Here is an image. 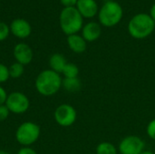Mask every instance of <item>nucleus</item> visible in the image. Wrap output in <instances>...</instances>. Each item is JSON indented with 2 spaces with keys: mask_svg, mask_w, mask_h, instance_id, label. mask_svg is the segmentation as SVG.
<instances>
[{
  "mask_svg": "<svg viewBox=\"0 0 155 154\" xmlns=\"http://www.w3.org/2000/svg\"><path fill=\"white\" fill-rule=\"evenodd\" d=\"M62 82L63 79L60 74L48 69L38 74L35 82V85L38 93L48 97L54 95L61 89Z\"/></svg>",
  "mask_w": 155,
  "mask_h": 154,
  "instance_id": "1",
  "label": "nucleus"
},
{
  "mask_svg": "<svg viewBox=\"0 0 155 154\" xmlns=\"http://www.w3.org/2000/svg\"><path fill=\"white\" fill-rule=\"evenodd\" d=\"M154 29L155 22L145 13L134 15L128 24V32L134 39H144L151 35Z\"/></svg>",
  "mask_w": 155,
  "mask_h": 154,
  "instance_id": "2",
  "label": "nucleus"
},
{
  "mask_svg": "<svg viewBox=\"0 0 155 154\" xmlns=\"http://www.w3.org/2000/svg\"><path fill=\"white\" fill-rule=\"evenodd\" d=\"M83 16L76 7H64L60 14V26L68 36L77 34L83 28Z\"/></svg>",
  "mask_w": 155,
  "mask_h": 154,
  "instance_id": "3",
  "label": "nucleus"
},
{
  "mask_svg": "<svg viewBox=\"0 0 155 154\" xmlns=\"http://www.w3.org/2000/svg\"><path fill=\"white\" fill-rule=\"evenodd\" d=\"M123 15V8L117 1H106L98 12L99 22L105 27H113L118 25Z\"/></svg>",
  "mask_w": 155,
  "mask_h": 154,
  "instance_id": "4",
  "label": "nucleus"
},
{
  "mask_svg": "<svg viewBox=\"0 0 155 154\" xmlns=\"http://www.w3.org/2000/svg\"><path fill=\"white\" fill-rule=\"evenodd\" d=\"M41 129L38 124L33 122L21 123L15 131V139L23 147L30 146L37 142L40 137Z\"/></svg>",
  "mask_w": 155,
  "mask_h": 154,
  "instance_id": "5",
  "label": "nucleus"
},
{
  "mask_svg": "<svg viewBox=\"0 0 155 154\" xmlns=\"http://www.w3.org/2000/svg\"><path fill=\"white\" fill-rule=\"evenodd\" d=\"M5 105L10 113L22 114L28 111L30 107V101L25 93L21 92H13L8 94Z\"/></svg>",
  "mask_w": 155,
  "mask_h": 154,
  "instance_id": "6",
  "label": "nucleus"
},
{
  "mask_svg": "<svg viewBox=\"0 0 155 154\" xmlns=\"http://www.w3.org/2000/svg\"><path fill=\"white\" fill-rule=\"evenodd\" d=\"M54 118L56 123L62 127L72 126L77 118V113L74 107L68 103L60 104L54 113Z\"/></svg>",
  "mask_w": 155,
  "mask_h": 154,
  "instance_id": "7",
  "label": "nucleus"
},
{
  "mask_svg": "<svg viewBox=\"0 0 155 154\" xmlns=\"http://www.w3.org/2000/svg\"><path fill=\"white\" fill-rule=\"evenodd\" d=\"M145 143L136 135L124 137L119 143L118 151L121 154H141L144 152Z\"/></svg>",
  "mask_w": 155,
  "mask_h": 154,
  "instance_id": "8",
  "label": "nucleus"
},
{
  "mask_svg": "<svg viewBox=\"0 0 155 154\" xmlns=\"http://www.w3.org/2000/svg\"><path fill=\"white\" fill-rule=\"evenodd\" d=\"M13 54H14V57L15 61L23 64L24 66L26 64H29L32 62L33 56H34L31 47L25 43L17 44L14 47Z\"/></svg>",
  "mask_w": 155,
  "mask_h": 154,
  "instance_id": "9",
  "label": "nucleus"
},
{
  "mask_svg": "<svg viewBox=\"0 0 155 154\" xmlns=\"http://www.w3.org/2000/svg\"><path fill=\"white\" fill-rule=\"evenodd\" d=\"M75 7L84 18H93L99 12L95 0H78Z\"/></svg>",
  "mask_w": 155,
  "mask_h": 154,
  "instance_id": "10",
  "label": "nucleus"
},
{
  "mask_svg": "<svg viewBox=\"0 0 155 154\" xmlns=\"http://www.w3.org/2000/svg\"><path fill=\"white\" fill-rule=\"evenodd\" d=\"M10 31L12 32V34L21 39L26 38L30 35L31 34V25L30 24L25 20V19H21V18H17L15 19L10 25Z\"/></svg>",
  "mask_w": 155,
  "mask_h": 154,
  "instance_id": "11",
  "label": "nucleus"
},
{
  "mask_svg": "<svg viewBox=\"0 0 155 154\" xmlns=\"http://www.w3.org/2000/svg\"><path fill=\"white\" fill-rule=\"evenodd\" d=\"M102 34L101 25L96 22L87 23L82 28V36L86 42H94L96 41Z\"/></svg>",
  "mask_w": 155,
  "mask_h": 154,
  "instance_id": "12",
  "label": "nucleus"
},
{
  "mask_svg": "<svg viewBox=\"0 0 155 154\" xmlns=\"http://www.w3.org/2000/svg\"><path fill=\"white\" fill-rule=\"evenodd\" d=\"M67 44L69 48L75 54H82L86 50V41L82 35L77 34L67 36Z\"/></svg>",
  "mask_w": 155,
  "mask_h": 154,
  "instance_id": "13",
  "label": "nucleus"
},
{
  "mask_svg": "<svg viewBox=\"0 0 155 154\" xmlns=\"http://www.w3.org/2000/svg\"><path fill=\"white\" fill-rule=\"evenodd\" d=\"M67 62L65 57L61 54H54L49 58V65L50 69L57 74H62L64 66L66 65Z\"/></svg>",
  "mask_w": 155,
  "mask_h": 154,
  "instance_id": "14",
  "label": "nucleus"
},
{
  "mask_svg": "<svg viewBox=\"0 0 155 154\" xmlns=\"http://www.w3.org/2000/svg\"><path fill=\"white\" fill-rule=\"evenodd\" d=\"M62 87L67 92L76 93L80 91L82 87V83L78 77L76 78H64L62 82Z\"/></svg>",
  "mask_w": 155,
  "mask_h": 154,
  "instance_id": "15",
  "label": "nucleus"
},
{
  "mask_svg": "<svg viewBox=\"0 0 155 154\" xmlns=\"http://www.w3.org/2000/svg\"><path fill=\"white\" fill-rule=\"evenodd\" d=\"M95 154H117L118 150L114 144L109 142H103L96 147Z\"/></svg>",
  "mask_w": 155,
  "mask_h": 154,
  "instance_id": "16",
  "label": "nucleus"
},
{
  "mask_svg": "<svg viewBox=\"0 0 155 154\" xmlns=\"http://www.w3.org/2000/svg\"><path fill=\"white\" fill-rule=\"evenodd\" d=\"M63 75L64 78H76L79 74V68L75 64L67 63L63 70Z\"/></svg>",
  "mask_w": 155,
  "mask_h": 154,
  "instance_id": "17",
  "label": "nucleus"
},
{
  "mask_svg": "<svg viewBox=\"0 0 155 154\" xmlns=\"http://www.w3.org/2000/svg\"><path fill=\"white\" fill-rule=\"evenodd\" d=\"M8 70H9V75H10V78H13V79H17L19 77H21L25 72V67L23 64L15 62L14 64H12L9 67H8Z\"/></svg>",
  "mask_w": 155,
  "mask_h": 154,
  "instance_id": "18",
  "label": "nucleus"
},
{
  "mask_svg": "<svg viewBox=\"0 0 155 154\" xmlns=\"http://www.w3.org/2000/svg\"><path fill=\"white\" fill-rule=\"evenodd\" d=\"M10 78L9 70L6 65L4 64H0V84H4L8 81Z\"/></svg>",
  "mask_w": 155,
  "mask_h": 154,
  "instance_id": "19",
  "label": "nucleus"
},
{
  "mask_svg": "<svg viewBox=\"0 0 155 154\" xmlns=\"http://www.w3.org/2000/svg\"><path fill=\"white\" fill-rule=\"evenodd\" d=\"M9 32H10L9 26L5 23L0 22V42L4 41L5 39L7 38V36L9 34Z\"/></svg>",
  "mask_w": 155,
  "mask_h": 154,
  "instance_id": "20",
  "label": "nucleus"
},
{
  "mask_svg": "<svg viewBox=\"0 0 155 154\" xmlns=\"http://www.w3.org/2000/svg\"><path fill=\"white\" fill-rule=\"evenodd\" d=\"M146 133H147V135L152 140L155 141V118L148 123L147 128H146Z\"/></svg>",
  "mask_w": 155,
  "mask_h": 154,
  "instance_id": "21",
  "label": "nucleus"
},
{
  "mask_svg": "<svg viewBox=\"0 0 155 154\" xmlns=\"http://www.w3.org/2000/svg\"><path fill=\"white\" fill-rule=\"evenodd\" d=\"M9 113H10V112L5 104L0 105V122L5 121L8 118Z\"/></svg>",
  "mask_w": 155,
  "mask_h": 154,
  "instance_id": "22",
  "label": "nucleus"
},
{
  "mask_svg": "<svg viewBox=\"0 0 155 154\" xmlns=\"http://www.w3.org/2000/svg\"><path fill=\"white\" fill-rule=\"evenodd\" d=\"M17 154H37V152L33 148L29 146H25V147L20 148L19 151L17 152Z\"/></svg>",
  "mask_w": 155,
  "mask_h": 154,
  "instance_id": "23",
  "label": "nucleus"
},
{
  "mask_svg": "<svg viewBox=\"0 0 155 154\" xmlns=\"http://www.w3.org/2000/svg\"><path fill=\"white\" fill-rule=\"evenodd\" d=\"M7 96H8V94H7L6 91L0 85V105L5 104Z\"/></svg>",
  "mask_w": 155,
  "mask_h": 154,
  "instance_id": "24",
  "label": "nucleus"
},
{
  "mask_svg": "<svg viewBox=\"0 0 155 154\" xmlns=\"http://www.w3.org/2000/svg\"><path fill=\"white\" fill-rule=\"evenodd\" d=\"M78 0H60L61 4L64 7H75Z\"/></svg>",
  "mask_w": 155,
  "mask_h": 154,
  "instance_id": "25",
  "label": "nucleus"
},
{
  "mask_svg": "<svg viewBox=\"0 0 155 154\" xmlns=\"http://www.w3.org/2000/svg\"><path fill=\"white\" fill-rule=\"evenodd\" d=\"M150 16L152 17V19L155 22V3L152 5V7H151V9H150Z\"/></svg>",
  "mask_w": 155,
  "mask_h": 154,
  "instance_id": "26",
  "label": "nucleus"
},
{
  "mask_svg": "<svg viewBox=\"0 0 155 154\" xmlns=\"http://www.w3.org/2000/svg\"><path fill=\"white\" fill-rule=\"evenodd\" d=\"M141 154H154L153 152H151V151H144L143 152H142Z\"/></svg>",
  "mask_w": 155,
  "mask_h": 154,
  "instance_id": "27",
  "label": "nucleus"
},
{
  "mask_svg": "<svg viewBox=\"0 0 155 154\" xmlns=\"http://www.w3.org/2000/svg\"><path fill=\"white\" fill-rule=\"evenodd\" d=\"M0 154H10L9 152H5V151H3V150H0Z\"/></svg>",
  "mask_w": 155,
  "mask_h": 154,
  "instance_id": "28",
  "label": "nucleus"
},
{
  "mask_svg": "<svg viewBox=\"0 0 155 154\" xmlns=\"http://www.w3.org/2000/svg\"><path fill=\"white\" fill-rule=\"evenodd\" d=\"M107 1H116V0H107Z\"/></svg>",
  "mask_w": 155,
  "mask_h": 154,
  "instance_id": "29",
  "label": "nucleus"
}]
</instances>
